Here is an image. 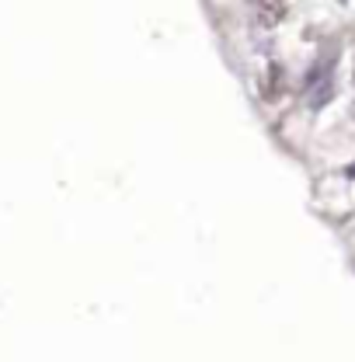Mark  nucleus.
Returning a JSON list of instances; mask_svg holds the SVG:
<instances>
[{"instance_id": "1", "label": "nucleus", "mask_w": 355, "mask_h": 362, "mask_svg": "<svg viewBox=\"0 0 355 362\" xmlns=\"http://www.w3.org/2000/svg\"><path fill=\"white\" fill-rule=\"evenodd\" d=\"M251 11H255V21L262 28H275V25H282L289 0H251Z\"/></svg>"}, {"instance_id": "2", "label": "nucleus", "mask_w": 355, "mask_h": 362, "mask_svg": "<svg viewBox=\"0 0 355 362\" xmlns=\"http://www.w3.org/2000/svg\"><path fill=\"white\" fill-rule=\"evenodd\" d=\"M258 90H262L265 101H279V94L286 90V74H282L279 63L265 66V74H262V81H258Z\"/></svg>"}]
</instances>
